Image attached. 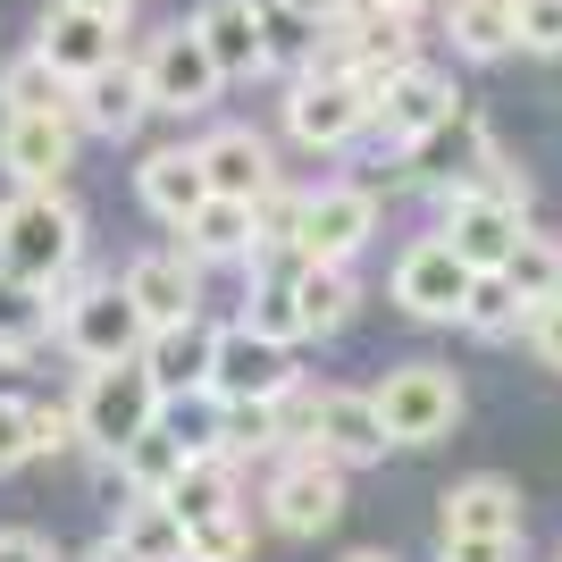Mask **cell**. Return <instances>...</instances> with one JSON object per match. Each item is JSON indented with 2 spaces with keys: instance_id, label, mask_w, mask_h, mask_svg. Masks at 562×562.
<instances>
[{
  "instance_id": "1",
  "label": "cell",
  "mask_w": 562,
  "mask_h": 562,
  "mask_svg": "<svg viewBox=\"0 0 562 562\" xmlns=\"http://www.w3.org/2000/svg\"><path fill=\"white\" fill-rule=\"evenodd\" d=\"M76 252H85V218H76V202L59 186H18V202L0 211V278L18 285H59L76 269Z\"/></svg>"
},
{
  "instance_id": "2",
  "label": "cell",
  "mask_w": 562,
  "mask_h": 562,
  "mask_svg": "<svg viewBox=\"0 0 562 562\" xmlns=\"http://www.w3.org/2000/svg\"><path fill=\"white\" fill-rule=\"evenodd\" d=\"M160 412L168 403H160V386H151V370H143V352L135 361H93L85 386H76V437H85L93 453H110V462L135 446Z\"/></svg>"
},
{
  "instance_id": "3",
  "label": "cell",
  "mask_w": 562,
  "mask_h": 562,
  "mask_svg": "<svg viewBox=\"0 0 562 562\" xmlns=\"http://www.w3.org/2000/svg\"><path fill=\"white\" fill-rule=\"evenodd\" d=\"M50 311H59V345L93 370V361H135L143 352V336H151V319L135 311V294L126 285H50Z\"/></svg>"
},
{
  "instance_id": "4",
  "label": "cell",
  "mask_w": 562,
  "mask_h": 562,
  "mask_svg": "<svg viewBox=\"0 0 562 562\" xmlns=\"http://www.w3.org/2000/svg\"><path fill=\"white\" fill-rule=\"evenodd\" d=\"M370 110H378V85H361L352 68H303L285 93V126L303 151H345L352 135H370Z\"/></svg>"
},
{
  "instance_id": "5",
  "label": "cell",
  "mask_w": 562,
  "mask_h": 562,
  "mask_svg": "<svg viewBox=\"0 0 562 562\" xmlns=\"http://www.w3.org/2000/svg\"><path fill=\"white\" fill-rule=\"evenodd\" d=\"M378 420H386L395 446H437V437L462 420V386H453V370H437V361H403V370H386V386H378Z\"/></svg>"
},
{
  "instance_id": "6",
  "label": "cell",
  "mask_w": 562,
  "mask_h": 562,
  "mask_svg": "<svg viewBox=\"0 0 562 562\" xmlns=\"http://www.w3.org/2000/svg\"><path fill=\"white\" fill-rule=\"evenodd\" d=\"M294 395V345L260 328H218L211 352V403H285Z\"/></svg>"
},
{
  "instance_id": "7",
  "label": "cell",
  "mask_w": 562,
  "mask_h": 562,
  "mask_svg": "<svg viewBox=\"0 0 562 562\" xmlns=\"http://www.w3.org/2000/svg\"><path fill=\"white\" fill-rule=\"evenodd\" d=\"M336 513H345V462L319 446L285 453V470L269 479V520L285 538H319V529H336Z\"/></svg>"
},
{
  "instance_id": "8",
  "label": "cell",
  "mask_w": 562,
  "mask_h": 562,
  "mask_svg": "<svg viewBox=\"0 0 562 562\" xmlns=\"http://www.w3.org/2000/svg\"><path fill=\"white\" fill-rule=\"evenodd\" d=\"M462 110V93H453V76H437V68H395L386 85H378V110H370V135L386 143V151H412L420 135H437L446 117Z\"/></svg>"
},
{
  "instance_id": "9",
  "label": "cell",
  "mask_w": 562,
  "mask_h": 562,
  "mask_svg": "<svg viewBox=\"0 0 562 562\" xmlns=\"http://www.w3.org/2000/svg\"><path fill=\"white\" fill-rule=\"evenodd\" d=\"M143 85H151V110H168V117H193V110H211L218 101V59H211V43L193 34V25H168L160 43L143 50Z\"/></svg>"
},
{
  "instance_id": "10",
  "label": "cell",
  "mask_w": 562,
  "mask_h": 562,
  "mask_svg": "<svg viewBox=\"0 0 562 562\" xmlns=\"http://www.w3.org/2000/svg\"><path fill=\"white\" fill-rule=\"evenodd\" d=\"M470 269L462 252H453L446 235H420L412 252L395 260V303L412 311V319H437V328H462V303H470Z\"/></svg>"
},
{
  "instance_id": "11",
  "label": "cell",
  "mask_w": 562,
  "mask_h": 562,
  "mask_svg": "<svg viewBox=\"0 0 562 562\" xmlns=\"http://www.w3.org/2000/svg\"><path fill=\"white\" fill-rule=\"evenodd\" d=\"M370 235H378L370 186H319L303 193V218H294V260H352Z\"/></svg>"
},
{
  "instance_id": "12",
  "label": "cell",
  "mask_w": 562,
  "mask_h": 562,
  "mask_svg": "<svg viewBox=\"0 0 562 562\" xmlns=\"http://www.w3.org/2000/svg\"><path fill=\"white\" fill-rule=\"evenodd\" d=\"M76 160V110H9L0 117V168L18 186H59Z\"/></svg>"
},
{
  "instance_id": "13",
  "label": "cell",
  "mask_w": 562,
  "mask_h": 562,
  "mask_svg": "<svg viewBox=\"0 0 562 562\" xmlns=\"http://www.w3.org/2000/svg\"><path fill=\"white\" fill-rule=\"evenodd\" d=\"M303 420H311V446L336 453L345 470L378 462V453L395 446V437H386V420H378V395H352V386H319Z\"/></svg>"
},
{
  "instance_id": "14",
  "label": "cell",
  "mask_w": 562,
  "mask_h": 562,
  "mask_svg": "<svg viewBox=\"0 0 562 562\" xmlns=\"http://www.w3.org/2000/svg\"><path fill=\"white\" fill-rule=\"evenodd\" d=\"M446 202V244L470 260V269H504L513 244L529 235V218L513 202H495V193H437Z\"/></svg>"
},
{
  "instance_id": "15",
  "label": "cell",
  "mask_w": 562,
  "mask_h": 562,
  "mask_svg": "<svg viewBox=\"0 0 562 562\" xmlns=\"http://www.w3.org/2000/svg\"><path fill=\"white\" fill-rule=\"evenodd\" d=\"M34 50H43L68 85H85L93 68H110V59H117V18L85 9V0H59V9L43 18V34H34Z\"/></svg>"
},
{
  "instance_id": "16",
  "label": "cell",
  "mask_w": 562,
  "mask_h": 562,
  "mask_svg": "<svg viewBox=\"0 0 562 562\" xmlns=\"http://www.w3.org/2000/svg\"><path fill=\"white\" fill-rule=\"evenodd\" d=\"M151 117V85H143V59L126 68V59H110V68H93L85 85H76V126L101 143H126Z\"/></svg>"
},
{
  "instance_id": "17",
  "label": "cell",
  "mask_w": 562,
  "mask_h": 562,
  "mask_svg": "<svg viewBox=\"0 0 562 562\" xmlns=\"http://www.w3.org/2000/svg\"><path fill=\"white\" fill-rule=\"evenodd\" d=\"M211 352H218V328H202V319H177V328H151V336H143V370H151L160 403L211 395Z\"/></svg>"
},
{
  "instance_id": "18",
  "label": "cell",
  "mask_w": 562,
  "mask_h": 562,
  "mask_svg": "<svg viewBox=\"0 0 562 562\" xmlns=\"http://www.w3.org/2000/svg\"><path fill=\"white\" fill-rule=\"evenodd\" d=\"M193 34L211 43L218 76H260L269 68V18H260V0H202Z\"/></svg>"
},
{
  "instance_id": "19",
  "label": "cell",
  "mask_w": 562,
  "mask_h": 562,
  "mask_svg": "<svg viewBox=\"0 0 562 562\" xmlns=\"http://www.w3.org/2000/svg\"><path fill=\"white\" fill-rule=\"evenodd\" d=\"M126 294H135V311L151 319V328H177V319H193V303H202V278H193L186 252H143L126 260Z\"/></svg>"
},
{
  "instance_id": "20",
  "label": "cell",
  "mask_w": 562,
  "mask_h": 562,
  "mask_svg": "<svg viewBox=\"0 0 562 562\" xmlns=\"http://www.w3.org/2000/svg\"><path fill=\"white\" fill-rule=\"evenodd\" d=\"M202 151V177L211 193H235V202H260V193H278V160H269V143L252 126H218L211 143H193Z\"/></svg>"
},
{
  "instance_id": "21",
  "label": "cell",
  "mask_w": 562,
  "mask_h": 562,
  "mask_svg": "<svg viewBox=\"0 0 562 562\" xmlns=\"http://www.w3.org/2000/svg\"><path fill=\"white\" fill-rule=\"evenodd\" d=\"M177 235H186V260H260V202L211 193Z\"/></svg>"
},
{
  "instance_id": "22",
  "label": "cell",
  "mask_w": 562,
  "mask_h": 562,
  "mask_svg": "<svg viewBox=\"0 0 562 562\" xmlns=\"http://www.w3.org/2000/svg\"><path fill=\"white\" fill-rule=\"evenodd\" d=\"M135 193L143 211L168 218V227H186L202 202H211V177H202V151H151V160L135 168Z\"/></svg>"
},
{
  "instance_id": "23",
  "label": "cell",
  "mask_w": 562,
  "mask_h": 562,
  "mask_svg": "<svg viewBox=\"0 0 562 562\" xmlns=\"http://www.w3.org/2000/svg\"><path fill=\"white\" fill-rule=\"evenodd\" d=\"M446 538H520V487L513 479H462L446 487Z\"/></svg>"
},
{
  "instance_id": "24",
  "label": "cell",
  "mask_w": 562,
  "mask_h": 562,
  "mask_svg": "<svg viewBox=\"0 0 562 562\" xmlns=\"http://www.w3.org/2000/svg\"><path fill=\"white\" fill-rule=\"evenodd\" d=\"M294 311H303V336H336L361 303V285H352V260H294Z\"/></svg>"
},
{
  "instance_id": "25",
  "label": "cell",
  "mask_w": 562,
  "mask_h": 562,
  "mask_svg": "<svg viewBox=\"0 0 562 562\" xmlns=\"http://www.w3.org/2000/svg\"><path fill=\"white\" fill-rule=\"evenodd\" d=\"M117 546L135 562H186V513H177L168 495H135V504L117 513Z\"/></svg>"
},
{
  "instance_id": "26",
  "label": "cell",
  "mask_w": 562,
  "mask_h": 562,
  "mask_svg": "<svg viewBox=\"0 0 562 562\" xmlns=\"http://www.w3.org/2000/svg\"><path fill=\"white\" fill-rule=\"evenodd\" d=\"M186 462H193V446H186V428H168V420H151L135 446L117 453V470H126V487H135V495H168Z\"/></svg>"
},
{
  "instance_id": "27",
  "label": "cell",
  "mask_w": 562,
  "mask_h": 562,
  "mask_svg": "<svg viewBox=\"0 0 562 562\" xmlns=\"http://www.w3.org/2000/svg\"><path fill=\"white\" fill-rule=\"evenodd\" d=\"M446 34H453L462 59H504V50L520 43V18H513V0H453Z\"/></svg>"
},
{
  "instance_id": "28",
  "label": "cell",
  "mask_w": 562,
  "mask_h": 562,
  "mask_svg": "<svg viewBox=\"0 0 562 562\" xmlns=\"http://www.w3.org/2000/svg\"><path fill=\"white\" fill-rule=\"evenodd\" d=\"M0 110H76V85L50 68L43 50H18L0 68Z\"/></svg>"
},
{
  "instance_id": "29",
  "label": "cell",
  "mask_w": 562,
  "mask_h": 562,
  "mask_svg": "<svg viewBox=\"0 0 562 562\" xmlns=\"http://www.w3.org/2000/svg\"><path fill=\"white\" fill-rule=\"evenodd\" d=\"M50 328H59V311H50V294H43V285L0 278V345H9V352H34Z\"/></svg>"
},
{
  "instance_id": "30",
  "label": "cell",
  "mask_w": 562,
  "mask_h": 562,
  "mask_svg": "<svg viewBox=\"0 0 562 562\" xmlns=\"http://www.w3.org/2000/svg\"><path fill=\"white\" fill-rule=\"evenodd\" d=\"M520 319H529V303L513 294V278H504V269H479V278H470V303H462V328L470 336H513Z\"/></svg>"
},
{
  "instance_id": "31",
  "label": "cell",
  "mask_w": 562,
  "mask_h": 562,
  "mask_svg": "<svg viewBox=\"0 0 562 562\" xmlns=\"http://www.w3.org/2000/svg\"><path fill=\"white\" fill-rule=\"evenodd\" d=\"M504 278H513V294H520L529 311L554 303V285H562V244H546V235H520L513 260H504Z\"/></svg>"
},
{
  "instance_id": "32",
  "label": "cell",
  "mask_w": 562,
  "mask_h": 562,
  "mask_svg": "<svg viewBox=\"0 0 562 562\" xmlns=\"http://www.w3.org/2000/svg\"><path fill=\"white\" fill-rule=\"evenodd\" d=\"M252 554V520L235 513H211V520H186V562H244Z\"/></svg>"
},
{
  "instance_id": "33",
  "label": "cell",
  "mask_w": 562,
  "mask_h": 562,
  "mask_svg": "<svg viewBox=\"0 0 562 562\" xmlns=\"http://www.w3.org/2000/svg\"><path fill=\"white\" fill-rule=\"evenodd\" d=\"M218 446L244 462V453L278 446V403H218Z\"/></svg>"
},
{
  "instance_id": "34",
  "label": "cell",
  "mask_w": 562,
  "mask_h": 562,
  "mask_svg": "<svg viewBox=\"0 0 562 562\" xmlns=\"http://www.w3.org/2000/svg\"><path fill=\"white\" fill-rule=\"evenodd\" d=\"M260 18H269V68H303V59H319V25H303L285 0H260Z\"/></svg>"
},
{
  "instance_id": "35",
  "label": "cell",
  "mask_w": 562,
  "mask_h": 562,
  "mask_svg": "<svg viewBox=\"0 0 562 562\" xmlns=\"http://www.w3.org/2000/svg\"><path fill=\"white\" fill-rule=\"evenodd\" d=\"M244 328L278 336V345H303V311H294V285H252V311H244Z\"/></svg>"
},
{
  "instance_id": "36",
  "label": "cell",
  "mask_w": 562,
  "mask_h": 562,
  "mask_svg": "<svg viewBox=\"0 0 562 562\" xmlns=\"http://www.w3.org/2000/svg\"><path fill=\"white\" fill-rule=\"evenodd\" d=\"M25 462H34V403H25V395H0V479L25 470Z\"/></svg>"
},
{
  "instance_id": "37",
  "label": "cell",
  "mask_w": 562,
  "mask_h": 562,
  "mask_svg": "<svg viewBox=\"0 0 562 562\" xmlns=\"http://www.w3.org/2000/svg\"><path fill=\"white\" fill-rule=\"evenodd\" d=\"M513 18H520V50H538V59L562 50V0H513Z\"/></svg>"
},
{
  "instance_id": "38",
  "label": "cell",
  "mask_w": 562,
  "mask_h": 562,
  "mask_svg": "<svg viewBox=\"0 0 562 562\" xmlns=\"http://www.w3.org/2000/svg\"><path fill=\"white\" fill-rule=\"evenodd\" d=\"M437 562H520V538H446L437 529Z\"/></svg>"
},
{
  "instance_id": "39",
  "label": "cell",
  "mask_w": 562,
  "mask_h": 562,
  "mask_svg": "<svg viewBox=\"0 0 562 562\" xmlns=\"http://www.w3.org/2000/svg\"><path fill=\"white\" fill-rule=\"evenodd\" d=\"M76 446V403H34V453H68Z\"/></svg>"
},
{
  "instance_id": "40",
  "label": "cell",
  "mask_w": 562,
  "mask_h": 562,
  "mask_svg": "<svg viewBox=\"0 0 562 562\" xmlns=\"http://www.w3.org/2000/svg\"><path fill=\"white\" fill-rule=\"evenodd\" d=\"M529 345H538V361H546V370H562V294L529 311Z\"/></svg>"
},
{
  "instance_id": "41",
  "label": "cell",
  "mask_w": 562,
  "mask_h": 562,
  "mask_svg": "<svg viewBox=\"0 0 562 562\" xmlns=\"http://www.w3.org/2000/svg\"><path fill=\"white\" fill-rule=\"evenodd\" d=\"M0 562H59V554H50V538H34V529H0Z\"/></svg>"
},
{
  "instance_id": "42",
  "label": "cell",
  "mask_w": 562,
  "mask_h": 562,
  "mask_svg": "<svg viewBox=\"0 0 562 562\" xmlns=\"http://www.w3.org/2000/svg\"><path fill=\"white\" fill-rule=\"evenodd\" d=\"M285 9H294V18H303V25H319V34L352 18V0H285Z\"/></svg>"
},
{
  "instance_id": "43",
  "label": "cell",
  "mask_w": 562,
  "mask_h": 562,
  "mask_svg": "<svg viewBox=\"0 0 562 562\" xmlns=\"http://www.w3.org/2000/svg\"><path fill=\"white\" fill-rule=\"evenodd\" d=\"M85 9H101V18H117V25L135 18V0H85Z\"/></svg>"
},
{
  "instance_id": "44",
  "label": "cell",
  "mask_w": 562,
  "mask_h": 562,
  "mask_svg": "<svg viewBox=\"0 0 562 562\" xmlns=\"http://www.w3.org/2000/svg\"><path fill=\"white\" fill-rule=\"evenodd\" d=\"M85 562H135V554H126V546H117V538H101V546H93V554H85Z\"/></svg>"
},
{
  "instance_id": "45",
  "label": "cell",
  "mask_w": 562,
  "mask_h": 562,
  "mask_svg": "<svg viewBox=\"0 0 562 562\" xmlns=\"http://www.w3.org/2000/svg\"><path fill=\"white\" fill-rule=\"evenodd\" d=\"M378 9H403V18H420V9H428V0H378Z\"/></svg>"
},
{
  "instance_id": "46",
  "label": "cell",
  "mask_w": 562,
  "mask_h": 562,
  "mask_svg": "<svg viewBox=\"0 0 562 562\" xmlns=\"http://www.w3.org/2000/svg\"><path fill=\"white\" fill-rule=\"evenodd\" d=\"M345 562H395V554H378V546H361V554H345Z\"/></svg>"
}]
</instances>
